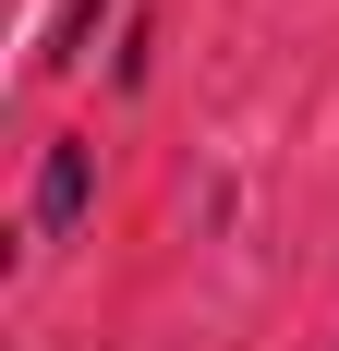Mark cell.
<instances>
[{"mask_svg": "<svg viewBox=\"0 0 339 351\" xmlns=\"http://www.w3.org/2000/svg\"><path fill=\"white\" fill-rule=\"evenodd\" d=\"M73 206H85V145H61L49 182H36V218H49V230H73Z\"/></svg>", "mask_w": 339, "mask_h": 351, "instance_id": "cell-1", "label": "cell"}]
</instances>
